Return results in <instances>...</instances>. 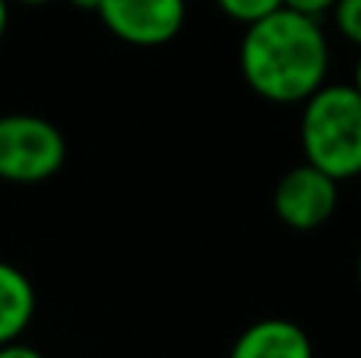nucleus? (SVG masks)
Instances as JSON below:
<instances>
[{
	"label": "nucleus",
	"mask_w": 361,
	"mask_h": 358,
	"mask_svg": "<svg viewBox=\"0 0 361 358\" xmlns=\"http://www.w3.org/2000/svg\"><path fill=\"white\" fill-rule=\"evenodd\" d=\"M6 23H10V0H0V38L6 35Z\"/></svg>",
	"instance_id": "ddd939ff"
},
{
	"label": "nucleus",
	"mask_w": 361,
	"mask_h": 358,
	"mask_svg": "<svg viewBox=\"0 0 361 358\" xmlns=\"http://www.w3.org/2000/svg\"><path fill=\"white\" fill-rule=\"evenodd\" d=\"M301 152L336 181L361 175V92L352 82H326L305 101Z\"/></svg>",
	"instance_id": "f03ea898"
},
{
	"label": "nucleus",
	"mask_w": 361,
	"mask_h": 358,
	"mask_svg": "<svg viewBox=\"0 0 361 358\" xmlns=\"http://www.w3.org/2000/svg\"><path fill=\"white\" fill-rule=\"evenodd\" d=\"M0 358H44V355L38 352L35 346H29V342L13 340V342H4V346H0Z\"/></svg>",
	"instance_id": "9b49d317"
},
{
	"label": "nucleus",
	"mask_w": 361,
	"mask_h": 358,
	"mask_svg": "<svg viewBox=\"0 0 361 358\" xmlns=\"http://www.w3.org/2000/svg\"><path fill=\"white\" fill-rule=\"evenodd\" d=\"M241 76L273 105H305L330 76V42L320 19L279 6L244 25L238 51Z\"/></svg>",
	"instance_id": "f257e3e1"
},
{
	"label": "nucleus",
	"mask_w": 361,
	"mask_h": 358,
	"mask_svg": "<svg viewBox=\"0 0 361 358\" xmlns=\"http://www.w3.org/2000/svg\"><path fill=\"white\" fill-rule=\"evenodd\" d=\"M95 16L121 42L137 48H159L180 35L187 0H102Z\"/></svg>",
	"instance_id": "39448f33"
},
{
	"label": "nucleus",
	"mask_w": 361,
	"mask_h": 358,
	"mask_svg": "<svg viewBox=\"0 0 361 358\" xmlns=\"http://www.w3.org/2000/svg\"><path fill=\"white\" fill-rule=\"evenodd\" d=\"M228 358H314V342L295 321L263 317L238 333Z\"/></svg>",
	"instance_id": "423d86ee"
},
{
	"label": "nucleus",
	"mask_w": 361,
	"mask_h": 358,
	"mask_svg": "<svg viewBox=\"0 0 361 358\" xmlns=\"http://www.w3.org/2000/svg\"><path fill=\"white\" fill-rule=\"evenodd\" d=\"M355 270H358V285H361V251H358V266Z\"/></svg>",
	"instance_id": "dca6fc26"
},
{
	"label": "nucleus",
	"mask_w": 361,
	"mask_h": 358,
	"mask_svg": "<svg viewBox=\"0 0 361 358\" xmlns=\"http://www.w3.org/2000/svg\"><path fill=\"white\" fill-rule=\"evenodd\" d=\"M67 162L61 127L42 114H0V181L42 184Z\"/></svg>",
	"instance_id": "7ed1b4c3"
},
{
	"label": "nucleus",
	"mask_w": 361,
	"mask_h": 358,
	"mask_svg": "<svg viewBox=\"0 0 361 358\" xmlns=\"http://www.w3.org/2000/svg\"><path fill=\"white\" fill-rule=\"evenodd\" d=\"M333 23H336L339 35L361 51V0H336Z\"/></svg>",
	"instance_id": "1a4fd4ad"
},
{
	"label": "nucleus",
	"mask_w": 361,
	"mask_h": 358,
	"mask_svg": "<svg viewBox=\"0 0 361 358\" xmlns=\"http://www.w3.org/2000/svg\"><path fill=\"white\" fill-rule=\"evenodd\" d=\"M282 6H288V10H295V13H305V16L320 19L324 13H333L336 0H282Z\"/></svg>",
	"instance_id": "9d476101"
},
{
	"label": "nucleus",
	"mask_w": 361,
	"mask_h": 358,
	"mask_svg": "<svg viewBox=\"0 0 361 358\" xmlns=\"http://www.w3.org/2000/svg\"><path fill=\"white\" fill-rule=\"evenodd\" d=\"M38 295L32 279L19 266L0 260V346L23 340L29 323L35 321Z\"/></svg>",
	"instance_id": "0eeeda50"
},
{
	"label": "nucleus",
	"mask_w": 361,
	"mask_h": 358,
	"mask_svg": "<svg viewBox=\"0 0 361 358\" xmlns=\"http://www.w3.org/2000/svg\"><path fill=\"white\" fill-rule=\"evenodd\" d=\"M216 6L228 19H235V23L250 25V23H257V19L276 13L282 6V0H216Z\"/></svg>",
	"instance_id": "6e6552de"
},
{
	"label": "nucleus",
	"mask_w": 361,
	"mask_h": 358,
	"mask_svg": "<svg viewBox=\"0 0 361 358\" xmlns=\"http://www.w3.org/2000/svg\"><path fill=\"white\" fill-rule=\"evenodd\" d=\"M339 206V181L311 162H301L279 178L273 190V213L295 232L326 226Z\"/></svg>",
	"instance_id": "20e7f679"
},
{
	"label": "nucleus",
	"mask_w": 361,
	"mask_h": 358,
	"mask_svg": "<svg viewBox=\"0 0 361 358\" xmlns=\"http://www.w3.org/2000/svg\"><path fill=\"white\" fill-rule=\"evenodd\" d=\"M19 4H25V6H44V4H51V0H19Z\"/></svg>",
	"instance_id": "2eb2a0df"
},
{
	"label": "nucleus",
	"mask_w": 361,
	"mask_h": 358,
	"mask_svg": "<svg viewBox=\"0 0 361 358\" xmlns=\"http://www.w3.org/2000/svg\"><path fill=\"white\" fill-rule=\"evenodd\" d=\"M358 178H361V175H358Z\"/></svg>",
	"instance_id": "f3484780"
},
{
	"label": "nucleus",
	"mask_w": 361,
	"mask_h": 358,
	"mask_svg": "<svg viewBox=\"0 0 361 358\" xmlns=\"http://www.w3.org/2000/svg\"><path fill=\"white\" fill-rule=\"evenodd\" d=\"M352 86L361 92V54H358V61H355V76H352Z\"/></svg>",
	"instance_id": "4468645a"
},
{
	"label": "nucleus",
	"mask_w": 361,
	"mask_h": 358,
	"mask_svg": "<svg viewBox=\"0 0 361 358\" xmlns=\"http://www.w3.org/2000/svg\"><path fill=\"white\" fill-rule=\"evenodd\" d=\"M73 10H82V13H99V6H102V0H67Z\"/></svg>",
	"instance_id": "f8f14e48"
}]
</instances>
